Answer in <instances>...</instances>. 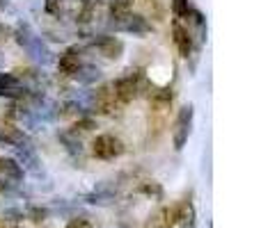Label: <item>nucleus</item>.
Returning <instances> with one entry per match:
<instances>
[{
    "label": "nucleus",
    "mask_w": 261,
    "mask_h": 228,
    "mask_svg": "<svg viewBox=\"0 0 261 228\" xmlns=\"http://www.w3.org/2000/svg\"><path fill=\"white\" fill-rule=\"evenodd\" d=\"M12 37L16 39V44L21 46L23 50L28 53V57L32 59V62H37V64H41V67H48V64H53L55 62V55H53V50L48 48V46L44 44V39H41L39 35H37L35 30H32L28 23H18L16 27H14V32H12Z\"/></svg>",
    "instance_id": "f257e3e1"
},
{
    "label": "nucleus",
    "mask_w": 261,
    "mask_h": 228,
    "mask_svg": "<svg viewBox=\"0 0 261 228\" xmlns=\"http://www.w3.org/2000/svg\"><path fill=\"white\" fill-rule=\"evenodd\" d=\"M108 27L115 32H126V35H133V37H142V35H149L153 30V25L147 21L144 16L140 14H124V16H113L108 21Z\"/></svg>",
    "instance_id": "f03ea898"
},
{
    "label": "nucleus",
    "mask_w": 261,
    "mask_h": 228,
    "mask_svg": "<svg viewBox=\"0 0 261 228\" xmlns=\"http://www.w3.org/2000/svg\"><path fill=\"white\" fill-rule=\"evenodd\" d=\"M193 116H195V108L190 103L184 105V108L176 112L174 125H172V144H174L176 151H181V148L186 146L190 133H193Z\"/></svg>",
    "instance_id": "7ed1b4c3"
},
{
    "label": "nucleus",
    "mask_w": 261,
    "mask_h": 228,
    "mask_svg": "<svg viewBox=\"0 0 261 228\" xmlns=\"http://www.w3.org/2000/svg\"><path fill=\"white\" fill-rule=\"evenodd\" d=\"M124 151H126V146H124V142L117 135L103 133L92 142V155L99 157V160H115V157H119Z\"/></svg>",
    "instance_id": "20e7f679"
},
{
    "label": "nucleus",
    "mask_w": 261,
    "mask_h": 228,
    "mask_svg": "<svg viewBox=\"0 0 261 228\" xmlns=\"http://www.w3.org/2000/svg\"><path fill=\"white\" fill-rule=\"evenodd\" d=\"M165 224L167 226H179V228H195V219H197V212H195L193 201L184 199V201L174 203L170 210H165Z\"/></svg>",
    "instance_id": "39448f33"
},
{
    "label": "nucleus",
    "mask_w": 261,
    "mask_h": 228,
    "mask_svg": "<svg viewBox=\"0 0 261 228\" xmlns=\"http://www.w3.org/2000/svg\"><path fill=\"white\" fill-rule=\"evenodd\" d=\"M90 46L94 50H99L106 59H119L124 55V41L110 35H94L90 41Z\"/></svg>",
    "instance_id": "423d86ee"
},
{
    "label": "nucleus",
    "mask_w": 261,
    "mask_h": 228,
    "mask_svg": "<svg viewBox=\"0 0 261 228\" xmlns=\"http://www.w3.org/2000/svg\"><path fill=\"white\" fill-rule=\"evenodd\" d=\"M12 151H14V155H16L14 160L23 167V171H30V174H35V176H39L41 171H44L32 142H25V144H21V146H14Z\"/></svg>",
    "instance_id": "0eeeda50"
},
{
    "label": "nucleus",
    "mask_w": 261,
    "mask_h": 228,
    "mask_svg": "<svg viewBox=\"0 0 261 228\" xmlns=\"http://www.w3.org/2000/svg\"><path fill=\"white\" fill-rule=\"evenodd\" d=\"M117 105H119V101L113 91V85H103L94 91V112L96 114H113Z\"/></svg>",
    "instance_id": "6e6552de"
},
{
    "label": "nucleus",
    "mask_w": 261,
    "mask_h": 228,
    "mask_svg": "<svg viewBox=\"0 0 261 228\" xmlns=\"http://www.w3.org/2000/svg\"><path fill=\"white\" fill-rule=\"evenodd\" d=\"M172 37H174V46L181 57H190V53H193V48H195V39L188 27L181 25L179 18H174V23H172Z\"/></svg>",
    "instance_id": "1a4fd4ad"
},
{
    "label": "nucleus",
    "mask_w": 261,
    "mask_h": 228,
    "mask_svg": "<svg viewBox=\"0 0 261 228\" xmlns=\"http://www.w3.org/2000/svg\"><path fill=\"white\" fill-rule=\"evenodd\" d=\"M23 176H25V171H23V167L14 157H0V180L12 185H21Z\"/></svg>",
    "instance_id": "9d476101"
},
{
    "label": "nucleus",
    "mask_w": 261,
    "mask_h": 228,
    "mask_svg": "<svg viewBox=\"0 0 261 228\" xmlns=\"http://www.w3.org/2000/svg\"><path fill=\"white\" fill-rule=\"evenodd\" d=\"M81 48L78 46H71V48H67L62 55H60L58 59V67H60V73L67 78L73 76V71H76L78 67H81Z\"/></svg>",
    "instance_id": "9b49d317"
},
{
    "label": "nucleus",
    "mask_w": 261,
    "mask_h": 228,
    "mask_svg": "<svg viewBox=\"0 0 261 228\" xmlns=\"http://www.w3.org/2000/svg\"><path fill=\"white\" fill-rule=\"evenodd\" d=\"M58 139H60V144L64 146V151H67L73 160H81L83 153H85V148H83V142H81L78 135H73L71 130H62V133L58 135Z\"/></svg>",
    "instance_id": "f8f14e48"
},
{
    "label": "nucleus",
    "mask_w": 261,
    "mask_h": 228,
    "mask_svg": "<svg viewBox=\"0 0 261 228\" xmlns=\"http://www.w3.org/2000/svg\"><path fill=\"white\" fill-rule=\"evenodd\" d=\"M73 80L78 85H94V82L101 80V69L96 64H81V67L73 71Z\"/></svg>",
    "instance_id": "ddd939ff"
},
{
    "label": "nucleus",
    "mask_w": 261,
    "mask_h": 228,
    "mask_svg": "<svg viewBox=\"0 0 261 228\" xmlns=\"http://www.w3.org/2000/svg\"><path fill=\"white\" fill-rule=\"evenodd\" d=\"M44 9L48 16H55V18H64L71 14V0H46L44 3Z\"/></svg>",
    "instance_id": "4468645a"
},
{
    "label": "nucleus",
    "mask_w": 261,
    "mask_h": 228,
    "mask_svg": "<svg viewBox=\"0 0 261 228\" xmlns=\"http://www.w3.org/2000/svg\"><path fill=\"white\" fill-rule=\"evenodd\" d=\"M83 199H85V203H92V206H108V203L115 201V194L101 187V189H94V192L85 194Z\"/></svg>",
    "instance_id": "2eb2a0df"
},
{
    "label": "nucleus",
    "mask_w": 261,
    "mask_h": 228,
    "mask_svg": "<svg viewBox=\"0 0 261 228\" xmlns=\"http://www.w3.org/2000/svg\"><path fill=\"white\" fill-rule=\"evenodd\" d=\"M138 189H140V194H144V197L158 199V201L163 199V187H161V183H156V180H144V183H140Z\"/></svg>",
    "instance_id": "dca6fc26"
},
{
    "label": "nucleus",
    "mask_w": 261,
    "mask_h": 228,
    "mask_svg": "<svg viewBox=\"0 0 261 228\" xmlns=\"http://www.w3.org/2000/svg\"><path fill=\"white\" fill-rule=\"evenodd\" d=\"M133 3L135 0H110V18L113 16H124V14L133 12Z\"/></svg>",
    "instance_id": "f3484780"
},
{
    "label": "nucleus",
    "mask_w": 261,
    "mask_h": 228,
    "mask_svg": "<svg viewBox=\"0 0 261 228\" xmlns=\"http://www.w3.org/2000/svg\"><path fill=\"white\" fill-rule=\"evenodd\" d=\"M94 128H96L94 119H92V116H83V119H78L76 123L71 125V133H73V135H78V133H90V130H94Z\"/></svg>",
    "instance_id": "a211bd4d"
},
{
    "label": "nucleus",
    "mask_w": 261,
    "mask_h": 228,
    "mask_svg": "<svg viewBox=\"0 0 261 228\" xmlns=\"http://www.w3.org/2000/svg\"><path fill=\"white\" fill-rule=\"evenodd\" d=\"M190 9H193L190 0H172V14H174L176 18H186Z\"/></svg>",
    "instance_id": "6ab92c4d"
},
{
    "label": "nucleus",
    "mask_w": 261,
    "mask_h": 228,
    "mask_svg": "<svg viewBox=\"0 0 261 228\" xmlns=\"http://www.w3.org/2000/svg\"><path fill=\"white\" fill-rule=\"evenodd\" d=\"M46 215H48V212H46L44 208H37V206H30V208H28V217H30L32 221H44Z\"/></svg>",
    "instance_id": "aec40b11"
},
{
    "label": "nucleus",
    "mask_w": 261,
    "mask_h": 228,
    "mask_svg": "<svg viewBox=\"0 0 261 228\" xmlns=\"http://www.w3.org/2000/svg\"><path fill=\"white\" fill-rule=\"evenodd\" d=\"M64 228H92V224H90L87 219H81V217H78V219H71V221H69V224L64 226Z\"/></svg>",
    "instance_id": "412c9836"
},
{
    "label": "nucleus",
    "mask_w": 261,
    "mask_h": 228,
    "mask_svg": "<svg viewBox=\"0 0 261 228\" xmlns=\"http://www.w3.org/2000/svg\"><path fill=\"white\" fill-rule=\"evenodd\" d=\"M12 32H14V30L7 25V23H0V44H5V41L12 37Z\"/></svg>",
    "instance_id": "4be33fe9"
},
{
    "label": "nucleus",
    "mask_w": 261,
    "mask_h": 228,
    "mask_svg": "<svg viewBox=\"0 0 261 228\" xmlns=\"http://www.w3.org/2000/svg\"><path fill=\"white\" fill-rule=\"evenodd\" d=\"M0 228H18V226H16V221L14 219H3L0 221Z\"/></svg>",
    "instance_id": "5701e85b"
},
{
    "label": "nucleus",
    "mask_w": 261,
    "mask_h": 228,
    "mask_svg": "<svg viewBox=\"0 0 261 228\" xmlns=\"http://www.w3.org/2000/svg\"><path fill=\"white\" fill-rule=\"evenodd\" d=\"M3 7H7V0H0V9Z\"/></svg>",
    "instance_id": "b1692460"
},
{
    "label": "nucleus",
    "mask_w": 261,
    "mask_h": 228,
    "mask_svg": "<svg viewBox=\"0 0 261 228\" xmlns=\"http://www.w3.org/2000/svg\"><path fill=\"white\" fill-rule=\"evenodd\" d=\"M3 64H5V57H3V55H0V69H3Z\"/></svg>",
    "instance_id": "393cba45"
},
{
    "label": "nucleus",
    "mask_w": 261,
    "mask_h": 228,
    "mask_svg": "<svg viewBox=\"0 0 261 228\" xmlns=\"http://www.w3.org/2000/svg\"><path fill=\"white\" fill-rule=\"evenodd\" d=\"M158 228H170V226H167V224H163V226H158Z\"/></svg>",
    "instance_id": "a878e982"
}]
</instances>
